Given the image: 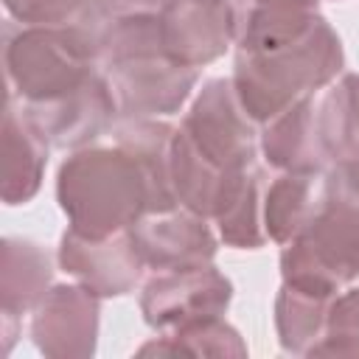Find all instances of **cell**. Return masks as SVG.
Returning a JSON list of instances; mask_svg holds the SVG:
<instances>
[{
    "instance_id": "ffe728a7",
    "label": "cell",
    "mask_w": 359,
    "mask_h": 359,
    "mask_svg": "<svg viewBox=\"0 0 359 359\" xmlns=\"http://www.w3.org/2000/svg\"><path fill=\"white\" fill-rule=\"evenodd\" d=\"M331 300L334 297L328 294H314L292 283H280L275 294V331L286 353H297V356L311 353V348L320 342L325 331Z\"/></svg>"
},
{
    "instance_id": "9a60e30c",
    "label": "cell",
    "mask_w": 359,
    "mask_h": 359,
    "mask_svg": "<svg viewBox=\"0 0 359 359\" xmlns=\"http://www.w3.org/2000/svg\"><path fill=\"white\" fill-rule=\"evenodd\" d=\"M48 140L31 126L20 101L8 95L3 115V202L25 205L36 196L48 165Z\"/></svg>"
},
{
    "instance_id": "44dd1931",
    "label": "cell",
    "mask_w": 359,
    "mask_h": 359,
    "mask_svg": "<svg viewBox=\"0 0 359 359\" xmlns=\"http://www.w3.org/2000/svg\"><path fill=\"white\" fill-rule=\"evenodd\" d=\"M140 356H247V345L241 334L224 323V317L191 323L174 331H163L157 339L137 348Z\"/></svg>"
},
{
    "instance_id": "9c48e42d",
    "label": "cell",
    "mask_w": 359,
    "mask_h": 359,
    "mask_svg": "<svg viewBox=\"0 0 359 359\" xmlns=\"http://www.w3.org/2000/svg\"><path fill=\"white\" fill-rule=\"evenodd\" d=\"M20 107L50 149H70V151L93 146L121 121L118 101L101 70L65 98L45 104H20Z\"/></svg>"
},
{
    "instance_id": "cb8c5ba5",
    "label": "cell",
    "mask_w": 359,
    "mask_h": 359,
    "mask_svg": "<svg viewBox=\"0 0 359 359\" xmlns=\"http://www.w3.org/2000/svg\"><path fill=\"white\" fill-rule=\"evenodd\" d=\"M328 191L348 199L351 205L359 208V160H345V163H334L328 171Z\"/></svg>"
},
{
    "instance_id": "d6986e66",
    "label": "cell",
    "mask_w": 359,
    "mask_h": 359,
    "mask_svg": "<svg viewBox=\"0 0 359 359\" xmlns=\"http://www.w3.org/2000/svg\"><path fill=\"white\" fill-rule=\"evenodd\" d=\"M323 149L334 163L359 160V73H345L317 104Z\"/></svg>"
},
{
    "instance_id": "ba28073f",
    "label": "cell",
    "mask_w": 359,
    "mask_h": 359,
    "mask_svg": "<svg viewBox=\"0 0 359 359\" xmlns=\"http://www.w3.org/2000/svg\"><path fill=\"white\" fill-rule=\"evenodd\" d=\"M165 53L185 67H205L238 39V0H168L160 11Z\"/></svg>"
},
{
    "instance_id": "52a82bcc",
    "label": "cell",
    "mask_w": 359,
    "mask_h": 359,
    "mask_svg": "<svg viewBox=\"0 0 359 359\" xmlns=\"http://www.w3.org/2000/svg\"><path fill=\"white\" fill-rule=\"evenodd\" d=\"M233 283L213 264L154 272L140 292V314L154 331H174L191 323L224 317Z\"/></svg>"
},
{
    "instance_id": "603a6c76",
    "label": "cell",
    "mask_w": 359,
    "mask_h": 359,
    "mask_svg": "<svg viewBox=\"0 0 359 359\" xmlns=\"http://www.w3.org/2000/svg\"><path fill=\"white\" fill-rule=\"evenodd\" d=\"M3 6L20 25H70L104 17L93 0H3Z\"/></svg>"
},
{
    "instance_id": "d4e9b609",
    "label": "cell",
    "mask_w": 359,
    "mask_h": 359,
    "mask_svg": "<svg viewBox=\"0 0 359 359\" xmlns=\"http://www.w3.org/2000/svg\"><path fill=\"white\" fill-rule=\"evenodd\" d=\"M104 17H126V14H154L168 0H93Z\"/></svg>"
},
{
    "instance_id": "5bb4252c",
    "label": "cell",
    "mask_w": 359,
    "mask_h": 359,
    "mask_svg": "<svg viewBox=\"0 0 359 359\" xmlns=\"http://www.w3.org/2000/svg\"><path fill=\"white\" fill-rule=\"evenodd\" d=\"M258 149L264 160L278 171H328L331 160L320 140L314 95L261 123Z\"/></svg>"
},
{
    "instance_id": "3957f363",
    "label": "cell",
    "mask_w": 359,
    "mask_h": 359,
    "mask_svg": "<svg viewBox=\"0 0 359 359\" xmlns=\"http://www.w3.org/2000/svg\"><path fill=\"white\" fill-rule=\"evenodd\" d=\"M342 65V42L331 22L320 17V22L294 42L258 53L236 50L230 79L241 107L261 126L292 104L334 84Z\"/></svg>"
},
{
    "instance_id": "2e32d148",
    "label": "cell",
    "mask_w": 359,
    "mask_h": 359,
    "mask_svg": "<svg viewBox=\"0 0 359 359\" xmlns=\"http://www.w3.org/2000/svg\"><path fill=\"white\" fill-rule=\"evenodd\" d=\"M325 171H280L264 191V230L275 244H289L325 205Z\"/></svg>"
},
{
    "instance_id": "8fae6325",
    "label": "cell",
    "mask_w": 359,
    "mask_h": 359,
    "mask_svg": "<svg viewBox=\"0 0 359 359\" xmlns=\"http://www.w3.org/2000/svg\"><path fill=\"white\" fill-rule=\"evenodd\" d=\"M129 238L143 266L151 272L213 264L219 247L216 233L210 230V219L191 213L185 208L146 213L129 227Z\"/></svg>"
},
{
    "instance_id": "4fadbf2b",
    "label": "cell",
    "mask_w": 359,
    "mask_h": 359,
    "mask_svg": "<svg viewBox=\"0 0 359 359\" xmlns=\"http://www.w3.org/2000/svg\"><path fill=\"white\" fill-rule=\"evenodd\" d=\"M53 278L50 252L28 238H3L0 247V334L6 353L22 328V314H31L48 294Z\"/></svg>"
},
{
    "instance_id": "30bf717a",
    "label": "cell",
    "mask_w": 359,
    "mask_h": 359,
    "mask_svg": "<svg viewBox=\"0 0 359 359\" xmlns=\"http://www.w3.org/2000/svg\"><path fill=\"white\" fill-rule=\"evenodd\" d=\"M98 294L81 283L50 286L31 311V339L53 359H87L98 345Z\"/></svg>"
},
{
    "instance_id": "7a4b0ae2",
    "label": "cell",
    "mask_w": 359,
    "mask_h": 359,
    "mask_svg": "<svg viewBox=\"0 0 359 359\" xmlns=\"http://www.w3.org/2000/svg\"><path fill=\"white\" fill-rule=\"evenodd\" d=\"M56 199L70 230L107 238L151 213L143 165L118 143L76 149L56 174Z\"/></svg>"
},
{
    "instance_id": "7402d4cb",
    "label": "cell",
    "mask_w": 359,
    "mask_h": 359,
    "mask_svg": "<svg viewBox=\"0 0 359 359\" xmlns=\"http://www.w3.org/2000/svg\"><path fill=\"white\" fill-rule=\"evenodd\" d=\"M309 356L359 359V289H345L334 294L328 306L325 331Z\"/></svg>"
},
{
    "instance_id": "277c9868",
    "label": "cell",
    "mask_w": 359,
    "mask_h": 359,
    "mask_svg": "<svg viewBox=\"0 0 359 359\" xmlns=\"http://www.w3.org/2000/svg\"><path fill=\"white\" fill-rule=\"evenodd\" d=\"M107 17L70 25L6 22L3 62L8 95L20 104H45L76 93L98 70V31Z\"/></svg>"
},
{
    "instance_id": "8992f818",
    "label": "cell",
    "mask_w": 359,
    "mask_h": 359,
    "mask_svg": "<svg viewBox=\"0 0 359 359\" xmlns=\"http://www.w3.org/2000/svg\"><path fill=\"white\" fill-rule=\"evenodd\" d=\"M180 135L219 171L255 165L261 126L241 107L233 79H208L196 90Z\"/></svg>"
},
{
    "instance_id": "5b68a950",
    "label": "cell",
    "mask_w": 359,
    "mask_h": 359,
    "mask_svg": "<svg viewBox=\"0 0 359 359\" xmlns=\"http://www.w3.org/2000/svg\"><path fill=\"white\" fill-rule=\"evenodd\" d=\"M280 278L334 297L359 278V208L328 191L320 213L280 252Z\"/></svg>"
},
{
    "instance_id": "ac0fdd59",
    "label": "cell",
    "mask_w": 359,
    "mask_h": 359,
    "mask_svg": "<svg viewBox=\"0 0 359 359\" xmlns=\"http://www.w3.org/2000/svg\"><path fill=\"white\" fill-rule=\"evenodd\" d=\"M264 171L258 165L244 168L236 174L224 191V196L216 205L213 224L219 230V238L227 247L236 250H258L264 247L266 230H264V191H266Z\"/></svg>"
},
{
    "instance_id": "6da1fadb",
    "label": "cell",
    "mask_w": 359,
    "mask_h": 359,
    "mask_svg": "<svg viewBox=\"0 0 359 359\" xmlns=\"http://www.w3.org/2000/svg\"><path fill=\"white\" fill-rule=\"evenodd\" d=\"M98 65L118 101L121 121L168 118L191 98L199 70L165 53L160 14L107 17L98 31Z\"/></svg>"
},
{
    "instance_id": "e0dca14e",
    "label": "cell",
    "mask_w": 359,
    "mask_h": 359,
    "mask_svg": "<svg viewBox=\"0 0 359 359\" xmlns=\"http://www.w3.org/2000/svg\"><path fill=\"white\" fill-rule=\"evenodd\" d=\"M112 135L115 143L143 165L151 191V213H165L180 208L171 182V151H174L177 129L163 118H137V121H118Z\"/></svg>"
},
{
    "instance_id": "7c38bea8",
    "label": "cell",
    "mask_w": 359,
    "mask_h": 359,
    "mask_svg": "<svg viewBox=\"0 0 359 359\" xmlns=\"http://www.w3.org/2000/svg\"><path fill=\"white\" fill-rule=\"evenodd\" d=\"M59 266L84 289L98 297H121L129 294L140 275L143 261L126 233H115L107 238H90L76 230H65L59 238Z\"/></svg>"
}]
</instances>
